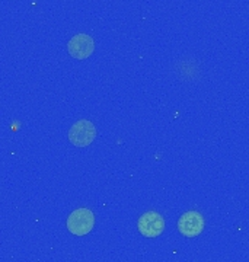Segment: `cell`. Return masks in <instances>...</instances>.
<instances>
[{
	"mask_svg": "<svg viewBox=\"0 0 249 262\" xmlns=\"http://www.w3.org/2000/svg\"><path fill=\"white\" fill-rule=\"evenodd\" d=\"M165 230V220L156 211H148L138 219V232L144 237H157Z\"/></svg>",
	"mask_w": 249,
	"mask_h": 262,
	"instance_id": "obj_3",
	"label": "cell"
},
{
	"mask_svg": "<svg viewBox=\"0 0 249 262\" xmlns=\"http://www.w3.org/2000/svg\"><path fill=\"white\" fill-rule=\"evenodd\" d=\"M179 232L186 237H195L204 230V219L198 211H186L178 220Z\"/></svg>",
	"mask_w": 249,
	"mask_h": 262,
	"instance_id": "obj_5",
	"label": "cell"
},
{
	"mask_svg": "<svg viewBox=\"0 0 249 262\" xmlns=\"http://www.w3.org/2000/svg\"><path fill=\"white\" fill-rule=\"evenodd\" d=\"M95 226V215L89 208H77L67 219V229L74 236L91 233Z\"/></svg>",
	"mask_w": 249,
	"mask_h": 262,
	"instance_id": "obj_1",
	"label": "cell"
},
{
	"mask_svg": "<svg viewBox=\"0 0 249 262\" xmlns=\"http://www.w3.org/2000/svg\"><path fill=\"white\" fill-rule=\"evenodd\" d=\"M96 139V128L88 120H79L69 131V140L76 147H86Z\"/></svg>",
	"mask_w": 249,
	"mask_h": 262,
	"instance_id": "obj_2",
	"label": "cell"
},
{
	"mask_svg": "<svg viewBox=\"0 0 249 262\" xmlns=\"http://www.w3.org/2000/svg\"><path fill=\"white\" fill-rule=\"evenodd\" d=\"M93 50H95V41L91 35H86V34L74 35L67 44L69 54L73 58H77V60L88 58L93 53Z\"/></svg>",
	"mask_w": 249,
	"mask_h": 262,
	"instance_id": "obj_4",
	"label": "cell"
}]
</instances>
